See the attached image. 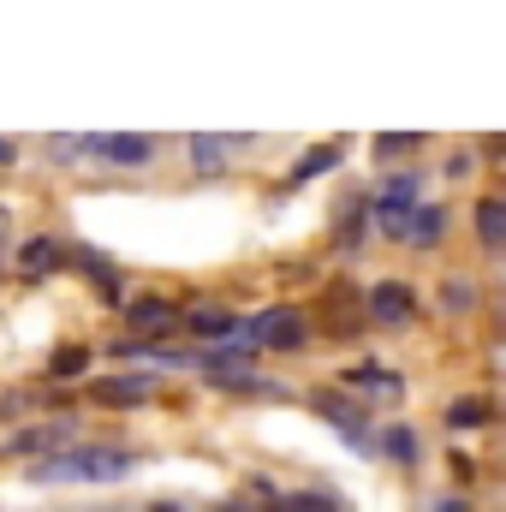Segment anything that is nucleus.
<instances>
[{
    "mask_svg": "<svg viewBox=\"0 0 506 512\" xmlns=\"http://www.w3.org/2000/svg\"><path fill=\"white\" fill-rule=\"evenodd\" d=\"M84 370H90V352H84V346H66V352L54 358V376H84Z\"/></svg>",
    "mask_w": 506,
    "mask_h": 512,
    "instance_id": "nucleus-18",
    "label": "nucleus"
},
{
    "mask_svg": "<svg viewBox=\"0 0 506 512\" xmlns=\"http://www.w3.org/2000/svg\"><path fill=\"white\" fill-rule=\"evenodd\" d=\"M54 262H60V245H54V239H30V245L18 251V274H24V280H42Z\"/></svg>",
    "mask_w": 506,
    "mask_h": 512,
    "instance_id": "nucleus-9",
    "label": "nucleus"
},
{
    "mask_svg": "<svg viewBox=\"0 0 506 512\" xmlns=\"http://www.w3.org/2000/svg\"><path fill=\"white\" fill-rule=\"evenodd\" d=\"M435 512H471L465 501H435Z\"/></svg>",
    "mask_w": 506,
    "mask_h": 512,
    "instance_id": "nucleus-20",
    "label": "nucleus"
},
{
    "mask_svg": "<svg viewBox=\"0 0 506 512\" xmlns=\"http://www.w3.org/2000/svg\"><path fill=\"white\" fill-rule=\"evenodd\" d=\"M417 149H423V137H417V131H381V137H376L381 161H387V155H417Z\"/></svg>",
    "mask_w": 506,
    "mask_h": 512,
    "instance_id": "nucleus-14",
    "label": "nucleus"
},
{
    "mask_svg": "<svg viewBox=\"0 0 506 512\" xmlns=\"http://www.w3.org/2000/svg\"><path fill=\"white\" fill-rule=\"evenodd\" d=\"M447 423L453 429H483L489 423V405L483 399H459V405H447Z\"/></svg>",
    "mask_w": 506,
    "mask_h": 512,
    "instance_id": "nucleus-13",
    "label": "nucleus"
},
{
    "mask_svg": "<svg viewBox=\"0 0 506 512\" xmlns=\"http://www.w3.org/2000/svg\"><path fill=\"white\" fill-rule=\"evenodd\" d=\"M90 155H102L108 167H149L155 161V137H143V131H108V137H90Z\"/></svg>",
    "mask_w": 506,
    "mask_h": 512,
    "instance_id": "nucleus-2",
    "label": "nucleus"
},
{
    "mask_svg": "<svg viewBox=\"0 0 506 512\" xmlns=\"http://www.w3.org/2000/svg\"><path fill=\"white\" fill-rule=\"evenodd\" d=\"M316 405H322V417H328V423H340L352 441H364V423H358V411H352V405H340V399H316Z\"/></svg>",
    "mask_w": 506,
    "mask_h": 512,
    "instance_id": "nucleus-16",
    "label": "nucleus"
},
{
    "mask_svg": "<svg viewBox=\"0 0 506 512\" xmlns=\"http://www.w3.org/2000/svg\"><path fill=\"white\" fill-rule=\"evenodd\" d=\"M221 512H245V507H221Z\"/></svg>",
    "mask_w": 506,
    "mask_h": 512,
    "instance_id": "nucleus-21",
    "label": "nucleus"
},
{
    "mask_svg": "<svg viewBox=\"0 0 506 512\" xmlns=\"http://www.w3.org/2000/svg\"><path fill=\"white\" fill-rule=\"evenodd\" d=\"M185 149H191V167H197V173H221L227 155H233V137H209V131H203V137H191Z\"/></svg>",
    "mask_w": 506,
    "mask_h": 512,
    "instance_id": "nucleus-7",
    "label": "nucleus"
},
{
    "mask_svg": "<svg viewBox=\"0 0 506 512\" xmlns=\"http://www.w3.org/2000/svg\"><path fill=\"white\" fill-rule=\"evenodd\" d=\"M411 209H417V179H411V173H405V179H393V185L376 197V221L387 227V233H405Z\"/></svg>",
    "mask_w": 506,
    "mask_h": 512,
    "instance_id": "nucleus-3",
    "label": "nucleus"
},
{
    "mask_svg": "<svg viewBox=\"0 0 506 512\" xmlns=\"http://www.w3.org/2000/svg\"><path fill=\"white\" fill-rule=\"evenodd\" d=\"M477 233H483L489 245H506V203L501 197H489V203L477 209Z\"/></svg>",
    "mask_w": 506,
    "mask_h": 512,
    "instance_id": "nucleus-11",
    "label": "nucleus"
},
{
    "mask_svg": "<svg viewBox=\"0 0 506 512\" xmlns=\"http://www.w3.org/2000/svg\"><path fill=\"white\" fill-rule=\"evenodd\" d=\"M411 310H417L411 286H399V280H381V286H370V316H376V322H387V328H405V322H411Z\"/></svg>",
    "mask_w": 506,
    "mask_h": 512,
    "instance_id": "nucleus-4",
    "label": "nucleus"
},
{
    "mask_svg": "<svg viewBox=\"0 0 506 512\" xmlns=\"http://www.w3.org/2000/svg\"><path fill=\"white\" fill-rule=\"evenodd\" d=\"M126 322L137 334H161V328H173V304H167V298H131Z\"/></svg>",
    "mask_w": 506,
    "mask_h": 512,
    "instance_id": "nucleus-6",
    "label": "nucleus"
},
{
    "mask_svg": "<svg viewBox=\"0 0 506 512\" xmlns=\"http://www.w3.org/2000/svg\"><path fill=\"white\" fill-rule=\"evenodd\" d=\"M334 161H340V143H316V149H310V155H304V161L292 167V185H304V179H316V173H328Z\"/></svg>",
    "mask_w": 506,
    "mask_h": 512,
    "instance_id": "nucleus-10",
    "label": "nucleus"
},
{
    "mask_svg": "<svg viewBox=\"0 0 506 512\" xmlns=\"http://www.w3.org/2000/svg\"><path fill=\"white\" fill-rule=\"evenodd\" d=\"M387 453H393L399 465H417V435H411V429H387Z\"/></svg>",
    "mask_w": 506,
    "mask_h": 512,
    "instance_id": "nucleus-17",
    "label": "nucleus"
},
{
    "mask_svg": "<svg viewBox=\"0 0 506 512\" xmlns=\"http://www.w3.org/2000/svg\"><path fill=\"white\" fill-rule=\"evenodd\" d=\"M405 233H411V245H435V239L447 233V209L417 203V209H411V221H405Z\"/></svg>",
    "mask_w": 506,
    "mask_h": 512,
    "instance_id": "nucleus-8",
    "label": "nucleus"
},
{
    "mask_svg": "<svg viewBox=\"0 0 506 512\" xmlns=\"http://www.w3.org/2000/svg\"><path fill=\"white\" fill-rule=\"evenodd\" d=\"M274 512H340V501L334 495H280Z\"/></svg>",
    "mask_w": 506,
    "mask_h": 512,
    "instance_id": "nucleus-15",
    "label": "nucleus"
},
{
    "mask_svg": "<svg viewBox=\"0 0 506 512\" xmlns=\"http://www.w3.org/2000/svg\"><path fill=\"white\" fill-rule=\"evenodd\" d=\"M239 322L221 310V304H203V310H191V334H233Z\"/></svg>",
    "mask_w": 506,
    "mask_h": 512,
    "instance_id": "nucleus-12",
    "label": "nucleus"
},
{
    "mask_svg": "<svg viewBox=\"0 0 506 512\" xmlns=\"http://www.w3.org/2000/svg\"><path fill=\"white\" fill-rule=\"evenodd\" d=\"M131 453H102V447H72V453H60V459H42V465H30V477L36 483H114V477H126Z\"/></svg>",
    "mask_w": 506,
    "mask_h": 512,
    "instance_id": "nucleus-1",
    "label": "nucleus"
},
{
    "mask_svg": "<svg viewBox=\"0 0 506 512\" xmlns=\"http://www.w3.org/2000/svg\"><path fill=\"white\" fill-rule=\"evenodd\" d=\"M12 161H18V149H12V143L0 137V167H12Z\"/></svg>",
    "mask_w": 506,
    "mask_h": 512,
    "instance_id": "nucleus-19",
    "label": "nucleus"
},
{
    "mask_svg": "<svg viewBox=\"0 0 506 512\" xmlns=\"http://www.w3.org/2000/svg\"><path fill=\"white\" fill-rule=\"evenodd\" d=\"M96 399L102 405H143V399H155V382L149 376H114V382H96Z\"/></svg>",
    "mask_w": 506,
    "mask_h": 512,
    "instance_id": "nucleus-5",
    "label": "nucleus"
}]
</instances>
